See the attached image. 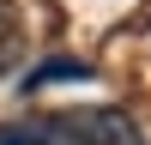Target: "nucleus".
<instances>
[{"label": "nucleus", "instance_id": "f257e3e1", "mask_svg": "<svg viewBox=\"0 0 151 145\" xmlns=\"http://www.w3.org/2000/svg\"><path fill=\"white\" fill-rule=\"evenodd\" d=\"M48 133H55V145H145L139 121L127 115V109H60V115H48Z\"/></svg>", "mask_w": 151, "mask_h": 145}, {"label": "nucleus", "instance_id": "f03ea898", "mask_svg": "<svg viewBox=\"0 0 151 145\" xmlns=\"http://www.w3.org/2000/svg\"><path fill=\"white\" fill-rule=\"evenodd\" d=\"M24 60V12L18 0H0V79Z\"/></svg>", "mask_w": 151, "mask_h": 145}, {"label": "nucleus", "instance_id": "7ed1b4c3", "mask_svg": "<svg viewBox=\"0 0 151 145\" xmlns=\"http://www.w3.org/2000/svg\"><path fill=\"white\" fill-rule=\"evenodd\" d=\"M73 79H97V72L85 67V60H67V55H60V60H42V67L24 72V97L42 91V85H73Z\"/></svg>", "mask_w": 151, "mask_h": 145}, {"label": "nucleus", "instance_id": "20e7f679", "mask_svg": "<svg viewBox=\"0 0 151 145\" xmlns=\"http://www.w3.org/2000/svg\"><path fill=\"white\" fill-rule=\"evenodd\" d=\"M0 145H55V133H48V115H36V121H12V127H0Z\"/></svg>", "mask_w": 151, "mask_h": 145}]
</instances>
